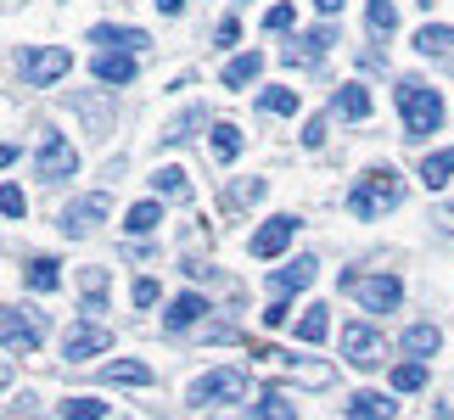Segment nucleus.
I'll return each mask as SVG.
<instances>
[{"mask_svg": "<svg viewBox=\"0 0 454 420\" xmlns=\"http://www.w3.org/2000/svg\"><path fill=\"white\" fill-rule=\"evenodd\" d=\"M303 381H309V387H325V381H331V370H325V364H303V370H298Z\"/></svg>", "mask_w": 454, "mask_h": 420, "instance_id": "obj_37", "label": "nucleus"}, {"mask_svg": "<svg viewBox=\"0 0 454 420\" xmlns=\"http://www.w3.org/2000/svg\"><path fill=\"white\" fill-rule=\"evenodd\" d=\"M0 207H6V219H23L28 214V202H23V191H17V185L0 191Z\"/></svg>", "mask_w": 454, "mask_h": 420, "instance_id": "obj_34", "label": "nucleus"}, {"mask_svg": "<svg viewBox=\"0 0 454 420\" xmlns=\"http://www.w3.org/2000/svg\"><path fill=\"white\" fill-rule=\"evenodd\" d=\"M342 292H354L371 314L381 308H398V297H404V286H398V275H359V269H348L342 275Z\"/></svg>", "mask_w": 454, "mask_h": 420, "instance_id": "obj_4", "label": "nucleus"}, {"mask_svg": "<svg viewBox=\"0 0 454 420\" xmlns=\"http://www.w3.org/2000/svg\"><path fill=\"white\" fill-rule=\"evenodd\" d=\"M292 236H298V219H286V214H275L258 224V236H253V258H281L292 247Z\"/></svg>", "mask_w": 454, "mask_h": 420, "instance_id": "obj_8", "label": "nucleus"}, {"mask_svg": "<svg viewBox=\"0 0 454 420\" xmlns=\"http://www.w3.org/2000/svg\"><path fill=\"white\" fill-rule=\"evenodd\" d=\"M34 168H40V180H67V174L79 168L74 140H67L62 129H45V135H40V157H34Z\"/></svg>", "mask_w": 454, "mask_h": 420, "instance_id": "obj_5", "label": "nucleus"}, {"mask_svg": "<svg viewBox=\"0 0 454 420\" xmlns=\"http://www.w3.org/2000/svg\"><path fill=\"white\" fill-rule=\"evenodd\" d=\"M135 303H141V308L157 303V280H135Z\"/></svg>", "mask_w": 454, "mask_h": 420, "instance_id": "obj_36", "label": "nucleus"}, {"mask_svg": "<svg viewBox=\"0 0 454 420\" xmlns=\"http://www.w3.org/2000/svg\"><path fill=\"white\" fill-rule=\"evenodd\" d=\"M398 202H404V180H398L393 168H371L354 191H348V214L354 219H376V214H387Z\"/></svg>", "mask_w": 454, "mask_h": 420, "instance_id": "obj_1", "label": "nucleus"}, {"mask_svg": "<svg viewBox=\"0 0 454 420\" xmlns=\"http://www.w3.org/2000/svg\"><path fill=\"white\" fill-rule=\"evenodd\" d=\"M247 393V370H207L191 381V404H231Z\"/></svg>", "mask_w": 454, "mask_h": 420, "instance_id": "obj_6", "label": "nucleus"}, {"mask_svg": "<svg viewBox=\"0 0 454 420\" xmlns=\"http://www.w3.org/2000/svg\"><path fill=\"white\" fill-rule=\"evenodd\" d=\"M236 40H241V28H236V23H219V34H214V45H219V51H231Z\"/></svg>", "mask_w": 454, "mask_h": 420, "instance_id": "obj_38", "label": "nucleus"}, {"mask_svg": "<svg viewBox=\"0 0 454 420\" xmlns=\"http://www.w3.org/2000/svg\"><path fill=\"white\" fill-rule=\"evenodd\" d=\"M90 40H96V45H107V51H141V45H146V34H141V28H113V23H96V28H90Z\"/></svg>", "mask_w": 454, "mask_h": 420, "instance_id": "obj_17", "label": "nucleus"}, {"mask_svg": "<svg viewBox=\"0 0 454 420\" xmlns=\"http://www.w3.org/2000/svg\"><path fill=\"white\" fill-rule=\"evenodd\" d=\"M214 152H219V163H231L241 152V129L236 124H214Z\"/></svg>", "mask_w": 454, "mask_h": 420, "instance_id": "obj_30", "label": "nucleus"}, {"mask_svg": "<svg viewBox=\"0 0 454 420\" xmlns=\"http://www.w3.org/2000/svg\"><path fill=\"white\" fill-rule=\"evenodd\" d=\"M398 28V6L393 0H371V34H393Z\"/></svg>", "mask_w": 454, "mask_h": 420, "instance_id": "obj_32", "label": "nucleus"}, {"mask_svg": "<svg viewBox=\"0 0 454 420\" xmlns=\"http://www.w3.org/2000/svg\"><path fill=\"white\" fill-rule=\"evenodd\" d=\"M325 331H331V314L325 308H309L303 320H298V342H325Z\"/></svg>", "mask_w": 454, "mask_h": 420, "instance_id": "obj_28", "label": "nucleus"}, {"mask_svg": "<svg viewBox=\"0 0 454 420\" xmlns=\"http://www.w3.org/2000/svg\"><path fill=\"white\" fill-rule=\"evenodd\" d=\"M320 140H325V124H320V118H309V129H303V146H320Z\"/></svg>", "mask_w": 454, "mask_h": 420, "instance_id": "obj_40", "label": "nucleus"}, {"mask_svg": "<svg viewBox=\"0 0 454 420\" xmlns=\"http://www.w3.org/2000/svg\"><path fill=\"white\" fill-rule=\"evenodd\" d=\"M421 6H432V0H421Z\"/></svg>", "mask_w": 454, "mask_h": 420, "instance_id": "obj_44", "label": "nucleus"}, {"mask_svg": "<svg viewBox=\"0 0 454 420\" xmlns=\"http://www.w3.org/2000/svg\"><path fill=\"white\" fill-rule=\"evenodd\" d=\"M264 28H292V6H270L264 12Z\"/></svg>", "mask_w": 454, "mask_h": 420, "instance_id": "obj_35", "label": "nucleus"}, {"mask_svg": "<svg viewBox=\"0 0 454 420\" xmlns=\"http://www.w3.org/2000/svg\"><path fill=\"white\" fill-rule=\"evenodd\" d=\"M438 224H443V230H454V202H443V207H438Z\"/></svg>", "mask_w": 454, "mask_h": 420, "instance_id": "obj_41", "label": "nucleus"}, {"mask_svg": "<svg viewBox=\"0 0 454 420\" xmlns=\"http://www.w3.org/2000/svg\"><path fill=\"white\" fill-rule=\"evenodd\" d=\"M264 325H286V297H275V303L264 308Z\"/></svg>", "mask_w": 454, "mask_h": 420, "instance_id": "obj_39", "label": "nucleus"}, {"mask_svg": "<svg viewBox=\"0 0 454 420\" xmlns=\"http://www.w3.org/2000/svg\"><path fill=\"white\" fill-rule=\"evenodd\" d=\"M157 219H163V207H157V202H135L129 214H124V230L129 236H146V230H157Z\"/></svg>", "mask_w": 454, "mask_h": 420, "instance_id": "obj_26", "label": "nucleus"}, {"mask_svg": "<svg viewBox=\"0 0 454 420\" xmlns=\"http://www.w3.org/2000/svg\"><path fill=\"white\" fill-rule=\"evenodd\" d=\"M101 214H107V197H84L79 207H67V214H62V230L67 236H84V230H96Z\"/></svg>", "mask_w": 454, "mask_h": 420, "instance_id": "obj_13", "label": "nucleus"}, {"mask_svg": "<svg viewBox=\"0 0 454 420\" xmlns=\"http://www.w3.org/2000/svg\"><path fill=\"white\" fill-rule=\"evenodd\" d=\"M415 51H421V57H449V51H454V28L449 23H427L421 34H415Z\"/></svg>", "mask_w": 454, "mask_h": 420, "instance_id": "obj_19", "label": "nucleus"}, {"mask_svg": "<svg viewBox=\"0 0 454 420\" xmlns=\"http://www.w3.org/2000/svg\"><path fill=\"white\" fill-rule=\"evenodd\" d=\"M152 185H157V197H174V202H185V197H191V185H185V174H180V168H157V174H152Z\"/></svg>", "mask_w": 454, "mask_h": 420, "instance_id": "obj_27", "label": "nucleus"}, {"mask_svg": "<svg viewBox=\"0 0 454 420\" xmlns=\"http://www.w3.org/2000/svg\"><path fill=\"white\" fill-rule=\"evenodd\" d=\"M264 113H298V90H286V84L264 90Z\"/></svg>", "mask_w": 454, "mask_h": 420, "instance_id": "obj_33", "label": "nucleus"}, {"mask_svg": "<svg viewBox=\"0 0 454 420\" xmlns=\"http://www.w3.org/2000/svg\"><path fill=\"white\" fill-rule=\"evenodd\" d=\"M17 67H23L28 84H40V90H45V84H62L67 74H74V51H67V45H40V51H23V62H17Z\"/></svg>", "mask_w": 454, "mask_h": 420, "instance_id": "obj_3", "label": "nucleus"}, {"mask_svg": "<svg viewBox=\"0 0 454 420\" xmlns=\"http://www.w3.org/2000/svg\"><path fill=\"white\" fill-rule=\"evenodd\" d=\"M398 113H404V135H432L443 124V96L427 90L421 79H398Z\"/></svg>", "mask_w": 454, "mask_h": 420, "instance_id": "obj_2", "label": "nucleus"}, {"mask_svg": "<svg viewBox=\"0 0 454 420\" xmlns=\"http://www.w3.org/2000/svg\"><path fill=\"white\" fill-rule=\"evenodd\" d=\"M342 354H348V364H359V370H376L381 354H387V342H381L371 325H342Z\"/></svg>", "mask_w": 454, "mask_h": 420, "instance_id": "obj_7", "label": "nucleus"}, {"mask_svg": "<svg viewBox=\"0 0 454 420\" xmlns=\"http://www.w3.org/2000/svg\"><path fill=\"white\" fill-rule=\"evenodd\" d=\"M438 347H443L438 325H410V331H404V354H415V364H421V359H432Z\"/></svg>", "mask_w": 454, "mask_h": 420, "instance_id": "obj_20", "label": "nucleus"}, {"mask_svg": "<svg viewBox=\"0 0 454 420\" xmlns=\"http://www.w3.org/2000/svg\"><path fill=\"white\" fill-rule=\"evenodd\" d=\"M107 347H113V331L96 325V320L67 331V359H90V354H107Z\"/></svg>", "mask_w": 454, "mask_h": 420, "instance_id": "obj_10", "label": "nucleus"}, {"mask_svg": "<svg viewBox=\"0 0 454 420\" xmlns=\"http://www.w3.org/2000/svg\"><path fill=\"white\" fill-rule=\"evenodd\" d=\"M331 40H337L331 28H309L303 40H292V45H286V62H292V67H298V62H303V67H309V62H320L325 51H331Z\"/></svg>", "mask_w": 454, "mask_h": 420, "instance_id": "obj_11", "label": "nucleus"}, {"mask_svg": "<svg viewBox=\"0 0 454 420\" xmlns=\"http://www.w3.org/2000/svg\"><path fill=\"white\" fill-rule=\"evenodd\" d=\"M314 275H320V269H314V258H298V264L275 269V280H270V286H275V297H292V292H303Z\"/></svg>", "mask_w": 454, "mask_h": 420, "instance_id": "obj_16", "label": "nucleus"}, {"mask_svg": "<svg viewBox=\"0 0 454 420\" xmlns=\"http://www.w3.org/2000/svg\"><path fill=\"white\" fill-rule=\"evenodd\" d=\"M314 6H320V12L331 17V12H342V0H314Z\"/></svg>", "mask_w": 454, "mask_h": 420, "instance_id": "obj_43", "label": "nucleus"}, {"mask_svg": "<svg viewBox=\"0 0 454 420\" xmlns=\"http://www.w3.org/2000/svg\"><path fill=\"white\" fill-rule=\"evenodd\" d=\"M258 74H264V57H258V51H247V57H236V62L219 74V84H224V90H241V84H253Z\"/></svg>", "mask_w": 454, "mask_h": 420, "instance_id": "obj_18", "label": "nucleus"}, {"mask_svg": "<svg viewBox=\"0 0 454 420\" xmlns=\"http://www.w3.org/2000/svg\"><path fill=\"white\" fill-rule=\"evenodd\" d=\"M247 420H298V404H292L286 393H264V398L253 404V415H247Z\"/></svg>", "mask_w": 454, "mask_h": 420, "instance_id": "obj_22", "label": "nucleus"}, {"mask_svg": "<svg viewBox=\"0 0 454 420\" xmlns=\"http://www.w3.org/2000/svg\"><path fill=\"white\" fill-rule=\"evenodd\" d=\"M202 314H207V303H202V297H197V292H180V297H174V303H168L163 325H168V331H185V325H197Z\"/></svg>", "mask_w": 454, "mask_h": 420, "instance_id": "obj_15", "label": "nucleus"}, {"mask_svg": "<svg viewBox=\"0 0 454 420\" xmlns=\"http://www.w3.org/2000/svg\"><path fill=\"white\" fill-rule=\"evenodd\" d=\"M337 113L342 118H371V90H364V84H342V90H337Z\"/></svg>", "mask_w": 454, "mask_h": 420, "instance_id": "obj_24", "label": "nucleus"}, {"mask_svg": "<svg viewBox=\"0 0 454 420\" xmlns=\"http://www.w3.org/2000/svg\"><path fill=\"white\" fill-rule=\"evenodd\" d=\"M180 6H185V0H157V12H163V17H174Z\"/></svg>", "mask_w": 454, "mask_h": 420, "instance_id": "obj_42", "label": "nucleus"}, {"mask_svg": "<svg viewBox=\"0 0 454 420\" xmlns=\"http://www.w3.org/2000/svg\"><path fill=\"white\" fill-rule=\"evenodd\" d=\"M393 387L398 393H421L427 387V364H398V370H393Z\"/></svg>", "mask_w": 454, "mask_h": 420, "instance_id": "obj_31", "label": "nucleus"}, {"mask_svg": "<svg viewBox=\"0 0 454 420\" xmlns=\"http://www.w3.org/2000/svg\"><path fill=\"white\" fill-rule=\"evenodd\" d=\"M96 79L101 84H129L135 79V57H129V51H101V57H96Z\"/></svg>", "mask_w": 454, "mask_h": 420, "instance_id": "obj_14", "label": "nucleus"}, {"mask_svg": "<svg viewBox=\"0 0 454 420\" xmlns=\"http://www.w3.org/2000/svg\"><path fill=\"white\" fill-rule=\"evenodd\" d=\"M101 381H113V387H118V381H124V387H146L152 370H146L141 359H113L107 370H101Z\"/></svg>", "mask_w": 454, "mask_h": 420, "instance_id": "obj_21", "label": "nucleus"}, {"mask_svg": "<svg viewBox=\"0 0 454 420\" xmlns=\"http://www.w3.org/2000/svg\"><path fill=\"white\" fill-rule=\"evenodd\" d=\"M101 415H107L101 398H67L62 404V420H101Z\"/></svg>", "mask_w": 454, "mask_h": 420, "instance_id": "obj_29", "label": "nucleus"}, {"mask_svg": "<svg viewBox=\"0 0 454 420\" xmlns=\"http://www.w3.org/2000/svg\"><path fill=\"white\" fill-rule=\"evenodd\" d=\"M0 325H6V354H34L40 347V320H28L23 308H0Z\"/></svg>", "mask_w": 454, "mask_h": 420, "instance_id": "obj_9", "label": "nucleus"}, {"mask_svg": "<svg viewBox=\"0 0 454 420\" xmlns=\"http://www.w3.org/2000/svg\"><path fill=\"white\" fill-rule=\"evenodd\" d=\"M449 174H454V146L421 163V185H427V191H443V185H449Z\"/></svg>", "mask_w": 454, "mask_h": 420, "instance_id": "obj_23", "label": "nucleus"}, {"mask_svg": "<svg viewBox=\"0 0 454 420\" xmlns=\"http://www.w3.org/2000/svg\"><path fill=\"white\" fill-rule=\"evenodd\" d=\"M28 286L34 292H57V280H62V269H57V258H28Z\"/></svg>", "mask_w": 454, "mask_h": 420, "instance_id": "obj_25", "label": "nucleus"}, {"mask_svg": "<svg viewBox=\"0 0 454 420\" xmlns=\"http://www.w3.org/2000/svg\"><path fill=\"white\" fill-rule=\"evenodd\" d=\"M393 409H398V398H387V393H354L348 398V420H393Z\"/></svg>", "mask_w": 454, "mask_h": 420, "instance_id": "obj_12", "label": "nucleus"}]
</instances>
